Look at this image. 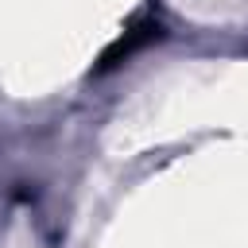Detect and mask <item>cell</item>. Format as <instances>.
Returning <instances> with one entry per match:
<instances>
[{
	"label": "cell",
	"instance_id": "obj_1",
	"mask_svg": "<svg viewBox=\"0 0 248 248\" xmlns=\"http://www.w3.org/2000/svg\"><path fill=\"white\" fill-rule=\"evenodd\" d=\"M159 35H163L159 19H147V16L132 19V23L124 27V35H116V43H108V46H105V54H101V62H97V74L116 70L120 62H128L136 50H143V46H147V43H155Z\"/></svg>",
	"mask_w": 248,
	"mask_h": 248
}]
</instances>
